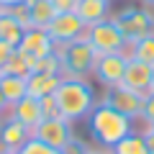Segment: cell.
I'll return each instance as SVG.
<instances>
[{
  "mask_svg": "<svg viewBox=\"0 0 154 154\" xmlns=\"http://www.w3.org/2000/svg\"><path fill=\"white\" fill-rule=\"evenodd\" d=\"M57 57H59L62 77L88 80V77H93V67H95V59H98V51L82 36V38H77V41L64 44V46H57Z\"/></svg>",
  "mask_w": 154,
  "mask_h": 154,
  "instance_id": "cell-3",
  "label": "cell"
},
{
  "mask_svg": "<svg viewBox=\"0 0 154 154\" xmlns=\"http://www.w3.org/2000/svg\"><path fill=\"white\" fill-rule=\"evenodd\" d=\"M88 149H90V146L82 141V139L75 136L69 144H67V146H62V149H59V154H88Z\"/></svg>",
  "mask_w": 154,
  "mask_h": 154,
  "instance_id": "cell-26",
  "label": "cell"
},
{
  "mask_svg": "<svg viewBox=\"0 0 154 154\" xmlns=\"http://www.w3.org/2000/svg\"><path fill=\"white\" fill-rule=\"evenodd\" d=\"M46 31H49L54 46H64V44H69V41L82 38L85 31H88V26L82 23V18L72 11V13H57L54 21L46 26Z\"/></svg>",
  "mask_w": 154,
  "mask_h": 154,
  "instance_id": "cell-8",
  "label": "cell"
},
{
  "mask_svg": "<svg viewBox=\"0 0 154 154\" xmlns=\"http://www.w3.org/2000/svg\"><path fill=\"white\" fill-rule=\"evenodd\" d=\"M28 18H31V28H46L57 16V8L51 0H26Z\"/></svg>",
  "mask_w": 154,
  "mask_h": 154,
  "instance_id": "cell-17",
  "label": "cell"
},
{
  "mask_svg": "<svg viewBox=\"0 0 154 154\" xmlns=\"http://www.w3.org/2000/svg\"><path fill=\"white\" fill-rule=\"evenodd\" d=\"M0 154H13V152H0Z\"/></svg>",
  "mask_w": 154,
  "mask_h": 154,
  "instance_id": "cell-36",
  "label": "cell"
},
{
  "mask_svg": "<svg viewBox=\"0 0 154 154\" xmlns=\"http://www.w3.org/2000/svg\"><path fill=\"white\" fill-rule=\"evenodd\" d=\"M75 13L82 18L85 26H93V23L110 18V3H105V0H80Z\"/></svg>",
  "mask_w": 154,
  "mask_h": 154,
  "instance_id": "cell-15",
  "label": "cell"
},
{
  "mask_svg": "<svg viewBox=\"0 0 154 154\" xmlns=\"http://www.w3.org/2000/svg\"><path fill=\"white\" fill-rule=\"evenodd\" d=\"M121 85H123V88H128V90H136V93L146 95L149 90H152V67L144 64V62H139V59H131V57H128Z\"/></svg>",
  "mask_w": 154,
  "mask_h": 154,
  "instance_id": "cell-12",
  "label": "cell"
},
{
  "mask_svg": "<svg viewBox=\"0 0 154 154\" xmlns=\"http://www.w3.org/2000/svg\"><path fill=\"white\" fill-rule=\"evenodd\" d=\"M88 154H113V149H105V146H95V149H88Z\"/></svg>",
  "mask_w": 154,
  "mask_h": 154,
  "instance_id": "cell-31",
  "label": "cell"
},
{
  "mask_svg": "<svg viewBox=\"0 0 154 154\" xmlns=\"http://www.w3.org/2000/svg\"><path fill=\"white\" fill-rule=\"evenodd\" d=\"M88 128H90V136H93V141L98 146L113 149L121 139H126L134 131V121L121 116L118 110L108 108L105 103H98L93 108V113L88 116Z\"/></svg>",
  "mask_w": 154,
  "mask_h": 154,
  "instance_id": "cell-2",
  "label": "cell"
},
{
  "mask_svg": "<svg viewBox=\"0 0 154 154\" xmlns=\"http://www.w3.org/2000/svg\"><path fill=\"white\" fill-rule=\"evenodd\" d=\"M110 21L118 26V31L123 33L126 44H134L139 38L154 33V8L149 5H128V8H121L118 13H110Z\"/></svg>",
  "mask_w": 154,
  "mask_h": 154,
  "instance_id": "cell-4",
  "label": "cell"
},
{
  "mask_svg": "<svg viewBox=\"0 0 154 154\" xmlns=\"http://www.w3.org/2000/svg\"><path fill=\"white\" fill-rule=\"evenodd\" d=\"M144 5H149V8H154V0H141Z\"/></svg>",
  "mask_w": 154,
  "mask_h": 154,
  "instance_id": "cell-33",
  "label": "cell"
},
{
  "mask_svg": "<svg viewBox=\"0 0 154 154\" xmlns=\"http://www.w3.org/2000/svg\"><path fill=\"white\" fill-rule=\"evenodd\" d=\"M8 113V103H5V98H3V93H0V118Z\"/></svg>",
  "mask_w": 154,
  "mask_h": 154,
  "instance_id": "cell-32",
  "label": "cell"
},
{
  "mask_svg": "<svg viewBox=\"0 0 154 154\" xmlns=\"http://www.w3.org/2000/svg\"><path fill=\"white\" fill-rule=\"evenodd\" d=\"M13 51H16V46H11L8 41H3V38H0V72H3V67L8 64V59H11Z\"/></svg>",
  "mask_w": 154,
  "mask_h": 154,
  "instance_id": "cell-27",
  "label": "cell"
},
{
  "mask_svg": "<svg viewBox=\"0 0 154 154\" xmlns=\"http://www.w3.org/2000/svg\"><path fill=\"white\" fill-rule=\"evenodd\" d=\"M98 103H105L108 108L118 110L121 116L131 118V121H141V105H144V95L136 90H128L123 85H110L103 90Z\"/></svg>",
  "mask_w": 154,
  "mask_h": 154,
  "instance_id": "cell-5",
  "label": "cell"
},
{
  "mask_svg": "<svg viewBox=\"0 0 154 154\" xmlns=\"http://www.w3.org/2000/svg\"><path fill=\"white\" fill-rule=\"evenodd\" d=\"M144 126H149V128H152V131H154V123H144Z\"/></svg>",
  "mask_w": 154,
  "mask_h": 154,
  "instance_id": "cell-35",
  "label": "cell"
},
{
  "mask_svg": "<svg viewBox=\"0 0 154 154\" xmlns=\"http://www.w3.org/2000/svg\"><path fill=\"white\" fill-rule=\"evenodd\" d=\"M141 134H144V139H146V149H149V154H154V131H152L149 126H144Z\"/></svg>",
  "mask_w": 154,
  "mask_h": 154,
  "instance_id": "cell-29",
  "label": "cell"
},
{
  "mask_svg": "<svg viewBox=\"0 0 154 154\" xmlns=\"http://www.w3.org/2000/svg\"><path fill=\"white\" fill-rule=\"evenodd\" d=\"M23 33H26V28H23L11 13L0 11V38H3V41H8L11 46H18L21 38H23Z\"/></svg>",
  "mask_w": 154,
  "mask_h": 154,
  "instance_id": "cell-18",
  "label": "cell"
},
{
  "mask_svg": "<svg viewBox=\"0 0 154 154\" xmlns=\"http://www.w3.org/2000/svg\"><path fill=\"white\" fill-rule=\"evenodd\" d=\"M3 72H8V75H16V77H28L33 72V59L28 54H23L21 49H16L11 54V59H8V64L3 67Z\"/></svg>",
  "mask_w": 154,
  "mask_h": 154,
  "instance_id": "cell-21",
  "label": "cell"
},
{
  "mask_svg": "<svg viewBox=\"0 0 154 154\" xmlns=\"http://www.w3.org/2000/svg\"><path fill=\"white\" fill-rule=\"evenodd\" d=\"M26 0H0V8H11V5H23Z\"/></svg>",
  "mask_w": 154,
  "mask_h": 154,
  "instance_id": "cell-30",
  "label": "cell"
},
{
  "mask_svg": "<svg viewBox=\"0 0 154 154\" xmlns=\"http://www.w3.org/2000/svg\"><path fill=\"white\" fill-rule=\"evenodd\" d=\"M62 82V75H49V72H31L26 77L28 95L31 98H44V95H54Z\"/></svg>",
  "mask_w": 154,
  "mask_h": 154,
  "instance_id": "cell-14",
  "label": "cell"
},
{
  "mask_svg": "<svg viewBox=\"0 0 154 154\" xmlns=\"http://www.w3.org/2000/svg\"><path fill=\"white\" fill-rule=\"evenodd\" d=\"M28 139H31V128H26L21 121H16L11 113H5L0 118V152L18 154V149H23V144Z\"/></svg>",
  "mask_w": 154,
  "mask_h": 154,
  "instance_id": "cell-10",
  "label": "cell"
},
{
  "mask_svg": "<svg viewBox=\"0 0 154 154\" xmlns=\"http://www.w3.org/2000/svg\"><path fill=\"white\" fill-rule=\"evenodd\" d=\"M128 54L126 51H113V54H98L93 67V77L98 80L103 88H110V85H121L123 80V69H126Z\"/></svg>",
  "mask_w": 154,
  "mask_h": 154,
  "instance_id": "cell-9",
  "label": "cell"
},
{
  "mask_svg": "<svg viewBox=\"0 0 154 154\" xmlns=\"http://www.w3.org/2000/svg\"><path fill=\"white\" fill-rule=\"evenodd\" d=\"M54 3V8H57V13H72L77 8V3L80 0H51Z\"/></svg>",
  "mask_w": 154,
  "mask_h": 154,
  "instance_id": "cell-28",
  "label": "cell"
},
{
  "mask_svg": "<svg viewBox=\"0 0 154 154\" xmlns=\"http://www.w3.org/2000/svg\"><path fill=\"white\" fill-rule=\"evenodd\" d=\"M126 54L131 57V59H139V62H144V64L152 67L154 64V33L139 38L134 44H126Z\"/></svg>",
  "mask_w": 154,
  "mask_h": 154,
  "instance_id": "cell-19",
  "label": "cell"
},
{
  "mask_svg": "<svg viewBox=\"0 0 154 154\" xmlns=\"http://www.w3.org/2000/svg\"><path fill=\"white\" fill-rule=\"evenodd\" d=\"M0 93H3V98H5L8 108L16 105L21 98L28 95L26 77H16V75H8V72H0Z\"/></svg>",
  "mask_w": 154,
  "mask_h": 154,
  "instance_id": "cell-16",
  "label": "cell"
},
{
  "mask_svg": "<svg viewBox=\"0 0 154 154\" xmlns=\"http://www.w3.org/2000/svg\"><path fill=\"white\" fill-rule=\"evenodd\" d=\"M31 136L38 139V141H44V144H49V146H54V149H62L75 139V123L67 121L64 116L41 118V123L31 131Z\"/></svg>",
  "mask_w": 154,
  "mask_h": 154,
  "instance_id": "cell-7",
  "label": "cell"
},
{
  "mask_svg": "<svg viewBox=\"0 0 154 154\" xmlns=\"http://www.w3.org/2000/svg\"><path fill=\"white\" fill-rule=\"evenodd\" d=\"M152 88H154V64H152Z\"/></svg>",
  "mask_w": 154,
  "mask_h": 154,
  "instance_id": "cell-34",
  "label": "cell"
},
{
  "mask_svg": "<svg viewBox=\"0 0 154 154\" xmlns=\"http://www.w3.org/2000/svg\"><path fill=\"white\" fill-rule=\"evenodd\" d=\"M16 49H21L23 54H28L33 62H36V59H41V57H46V54H54L57 46H54V41H51V36H49L46 28H36L33 26V28H26L21 44H18Z\"/></svg>",
  "mask_w": 154,
  "mask_h": 154,
  "instance_id": "cell-11",
  "label": "cell"
},
{
  "mask_svg": "<svg viewBox=\"0 0 154 154\" xmlns=\"http://www.w3.org/2000/svg\"><path fill=\"white\" fill-rule=\"evenodd\" d=\"M8 113H11L16 121H21L26 128H31V131L41 123V118H44L41 105H38V98H31V95H26V98H21L16 105H11Z\"/></svg>",
  "mask_w": 154,
  "mask_h": 154,
  "instance_id": "cell-13",
  "label": "cell"
},
{
  "mask_svg": "<svg viewBox=\"0 0 154 154\" xmlns=\"http://www.w3.org/2000/svg\"><path fill=\"white\" fill-rule=\"evenodd\" d=\"M38 105H41V113H44V118L59 116V105H57V98H54V95H44V98H38Z\"/></svg>",
  "mask_w": 154,
  "mask_h": 154,
  "instance_id": "cell-25",
  "label": "cell"
},
{
  "mask_svg": "<svg viewBox=\"0 0 154 154\" xmlns=\"http://www.w3.org/2000/svg\"><path fill=\"white\" fill-rule=\"evenodd\" d=\"M113 154H149L144 134L141 131H131L126 139H121V141L113 146Z\"/></svg>",
  "mask_w": 154,
  "mask_h": 154,
  "instance_id": "cell-20",
  "label": "cell"
},
{
  "mask_svg": "<svg viewBox=\"0 0 154 154\" xmlns=\"http://www.w3.org/2000/svg\"><path fill=\"white\" fill-rule=\"evenodd\" d=\"M54 98H57V105H59V116H64L72 123L85 121L98 105L95 88L88 80H80V77H62Z\"/></svg>",
  "mask_w": 154,
  "mask_h": 154,
  "instance_id": "cell-1",
  "label": "cell"
},
{
  "mask_svg": "<svg viewBox=\"0 0 154 154\" xmlns=\"http://www.w3.org/2000/svg\"><path fill=\"white\" fill-rule=\"evenodd\" d=\"M105 3H116V0H105Z\"/></svg>",
  "mask_w": 154,
  "mask_h": 154,
  "instance_id": "cell-37",
  "label": "cell"
},
{
  "mask_svg": "<svg viewBox=\"0 0 154 154\" xmlns=\"http://www.w3.org/2000/svg\"><path fill=\"white\" fill-rule=\"evenodd\" d=\"M85 38L90 41V46H93L98 54L126 51V38H123V33L118 31V26H116L110 18H105V21H100V23H93V26H88Z\"/></svg>",
  "mask_w": 154,
  "mask_h": 154,
  "instance_id": "cell-6",
  "label": "cell"
},
{
  "mask_svg": "<svg viewBox=\"0 0 154 154\" xmlns=\"http://www.w3.org/2000/svg\"><path fill=\"white\" fill-rule=\"evenodd\" d=\"M141 123H154V88L144 95V105H141Z\"/></svg>",
  "mask_w": 154,
  "mask_h": 154,
  "instance_id": "cell-24",
  "label": "cell"
},
{
  "mask_svg": "<svg viewBox=\"0 0 154 154\" xmlns=\"http://www.w3.org/2000/svg\"><path fill=\"white\" fill-rule=\"evenodd\" d=\"M33 72H49V75H62V69H59V57H57V51H54V54L41 57V59H36V62H33Z\"/></svg>",
  "mask_w": 154,
  "mask_h": 154,
  "instance_id": "cell-22",
  "label": "cell"
},
{
  "mask_svg": "<svg viewBox=\"0 0 154 154\" xmlns=\"http://www.w3.org/2000/svg\"><path fill=\"white\" fill-rule=\"evenodd\" d=\"M18 154H59V149L49 146V144L38 141V139H28L26 144H23V149H18Z\"/></svg>",
  "mask_w": 154,
  "mask_h": 154,
  "instance_id": "cell-23",
  "label": "cell"
}]
</instances>
